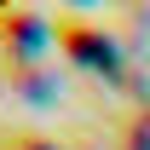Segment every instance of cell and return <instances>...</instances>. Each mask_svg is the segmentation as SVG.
<instances>
[{"label":"cell","mask_w":150,"mask_h":150,"mask_svg":"<svg viewBox=\"0 0 150 150\" xmlns=\"http://www.w3.org/2000/svg\"><path fill=\"white\" fill-rule=\"evenodd\" d=\"M0 35L6 40L18 35V58H35L40 40H46V18H35V12H0Z\"/></svg>","instance_id":"obj_2"},{"label":"cell","mask_w":150,"mask_h":150,"mask_svg":"<svg viewBox=\"0 0 150 150\" xmlns=\"http://www.w3.org/2000/svg\"><path fill=\"white\" fill-rule=\"evenodd\" d=\"M0 150H69V144H58V139H46V133H6Z\"/></svg>","instance_id":"obj_3"},{"label":"cell","mask_w":150,"mask_h":150,"mask_svg":"<svg viewBox=\"0 0 150 150\" xmlns=\"http://www.w3.org/2000/svg\"><path fill=\"white\" fill-rule=\"evenodd\" d=\"M52 29H58V46H64V52H69L75 64H87V69H104L110 81H115L121 69H127V64H121V52H127V46H121V35H110V29H104L98 18L64 12V18H58Z\"/></svg>","instance_id":"obj_1"}]
</instances>
